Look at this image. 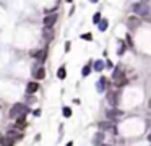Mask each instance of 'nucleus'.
<instances>
[{"mask_svg":"<svg viewBox=\"0 0 151 146\" xmlns=\"http://www.w3.org/2000/svg\"><path fill=\"white\" fill-rule=\"evenodd\" d=\"M29 111V107H26L25 104H15V106L10 109V117L11 119H20V117H25Z\"/></svg>","mask_w":151,"mask_h":146,"instance_id":"f257e3e1","label":"nucleus"},{"mask_svg":"<svg viewBox=\"0 0 151 146\" xmlns=\"http://www.w3.org/2000/svg\"><path fill=\"white\" fill-rule=\"evenodd\" d=\"M132 11L136 13V15H140V16H146V15H150V7H148V3H145V2H141V3H133V5H132Z\"/></svg>","mask_w":151,"mask_h":146,"instance_id":"f03ea898","label":"nucleus"},{"mask_svg":"<svg viewBox=\"0 0 151 146\" xmlns=\"http://www.w3.org/2000/svg\"><path fill=\"white\" fill-rule=\"evenodd\" d=\"M107 102L112 107H116L117 102H119V93H116V91H107Z\"/></svg>","mask_w":151,"mask_h":146,"instance_id":"7ed1b4c3","label":"nucleus"},{"mask_svg":"<svg viewBox=\"0 0 151 146\" xmlns=\"http://www.w3.org/2000/svg\"><path fill=\"white\" fill-rule=\"evenodd\" d=\"M120 115H122V111L117 109V107H111V109L106 111V117L111 119V120H114V119H117V117H120Z\"/></svg>","mask_w":151,"mask_h":146,"instance_id":"20e7f679","label":"nucleus"},{"mask_svg":"<svg viewBox=\"0 0 151 146\" xmlns=\"http://www.w3.org/2000/svg\"><path fill=\"white\" fill-rule=\"evenodd\" d=\"M140 25H141V20L138 18V16H130V18L127 20V26H128V29H136Z\"/></svg>","mask_w":151,"mask_h":146,"instance_id":"39448f33","label":"nucleus"},{"mask_svg":"<svg viewBox=\"0 0 151 146\" xmlns=\"http://www.w3.org/2000/svg\"><path fill=\"white\" fill-rule=\"evenodd\" d=\"M42 36H44V39L47 41V42H50V41L54 39V29H52L50 26H44V29H42Z\"/></svg>","mask_w":151,"mask_h":146,"instance_id":"423d86ee","label":"nucleus"},{"mask_svg":"<svg viewBox=\"0 0 151 146\" xmlns=\"http://www.w3.org/2000/svg\"><path fill=\"white\" fill-rule=\"evenodd\" d=\"M55 21H57V15L55 13H50V15H47L44 18V26H50L52 28V26L55 25Z\"/></svg>","mask_w":151,"mask_h":146,"instance_id":"0eeeda50","label":"nucleus"},{"mask_svg":"<svg viewBox=\"0 0 151 146\" xmlns=\"http://www.w3.org/2000/svg\"><path fill=\"white\" fill-rule=\"evenodd\" d=\"M15 145V140L10 138V136H0V146H13Z\"/></svg>","mask_w":151,"mask_h":146,"instance_id":"6e6552de","label":"nucleus"},{"mask_svg":"<svg viewBox=\"0 0 151 146\" xmlns=\"http://www.w3.org/2000/svg\"><path fill=\"white\" fill-rule=\"evenodd\" d=\"M106 86H107V78H99V81H98V85H96V88H98V91L99 93H102V91L106 89Z\"/></svg>","mask_w":151,"mask_h":146,"instance_id":"1a4fd4ad","label":"nucleus"},{"mask_svg":"<svg viewBox=\"0 0 151 146\" xmlns=\"http://www.w3.org/2000/svg\"><path fill=\"white\" fill-rule=\"evenodd\" d=\"M122 76H124V68H122L120 65L119 67H116V68H114V73H112V78H114V80H119V78H122Z\"/></svg>","mask_w":151,"mask_h":146,"instance_id":"9d476101","label":"nucleus"},{"mask_svg":"<svg viewBox=\"0 0 151 146\" xmlns=\"http://www.w3.org/2000/svg\"><path fill=\"white\" fill-rule=\"evenodd\" d=\"M33 73H34V76L37 78V80H42V78L45 76V70L41 68V67H36L34 70H33Z\"/></svg>","mask_w":151,"mask_h":146,"instance_id":"9b49d317","label":"nucleus"},{"mask_svg":"<svg viewBox=\"0 0 151 146\" xmlns=\"http://www.w3.org/2000/svg\"><path fill=\"white\" fill-rule=\"evenodd\" d=\"M39 89V85L37 83H28V86H26V91H28V94H33V93H36V91Z\"/></svg>","mask_w":151,"mask_h":146,"instance_id":"f8f14e48","label":"nucleus"},{"mask_svg":"<svg viewBox=\"0 0 151 146\" xmlns=\"http://www.w3.org/2000/svg\"><path fill=\"white\" fill-rule=\"evenodd\" d=\"M36 59H37V60L39 62H44L45 59H47V51H45V49H42V51H39V52H36Z\"/></svg>","mask_w":151,"mask_h":146,"instance_id":"ddd939ff","label":"nucleus"},{"mask_svg":"<svg viewBox=\"0 0 151 146\" xmlns=\"http://www.w3.org/2000/svg\"><path fill=\"white\" fill-rule=\"evenodd\" d=\"M16 133H18V131L16 130H13V128H11V130H8V135L7 136H10V138H13V140H20V138H23V135H16Z\"/></svg>","mask_w":151,"mask_h":146,"instance_id":"4468645a","label":"nucleus"},{"mask_svg":"<svg viewBox=\"0 0 151 146\" xmlns=\"http://www.w3.org/2000/svg\"><path fill=\"white\" fill-rule=\"evenodd\" d=\"M16 127H18V128H25V127H26V119H25V117L16 119Z\"/></svg>","mask_w":151,"mask_h":146,"instance_id":"2eb2a0df","label":"nucleus"},{"mask_svg":"<svg viewBox=\"0 0 151 146\" xmlns=\"http://www.w3.org/2000/svg\"><path fill=\"white\" fill-rule=\"evenodd\" d=\"M114 83H116L117 88H122V86H125V85H127V78H125V76H122V78H119V80L114 81Z\"/></svg>","mask_w":151,"mask_h":146,"instance_id":"dca6fc26","label":"nucleus"},{"mask_svg":"<svg viewBox=\"0 0 151 146\" xmlns=\"http://www.w3.org/2000/svg\"><path fill=\"white\" fill-rule=\"evenodd\" d=\"M98 25H99V31H106L107 26H109V21H107V20H101Z\"/></svg>","mask_w":151,"mask_h":146,"instance_id":"f3484780","label":"nucleus"},{"mask_svg":"<svg viewBox=\"0 0 151 146\" xmlns=\"http://www.w3.org/2000/svg\"><path fill=\"white\" fill-rule=\"evenodd\" d=\"M102 68H104V62H102V60H96L94 62V70L96 71H101Z\"/></svg>","mask_w":151,"mask_h":146,"instance_id":"a211bd4d","label":"nucleus"},{"mask_svg":"<svg viewBox=\"0 0 151 146\" xmlns=\"http://www.w3.org/2000/svg\"><path fill=\"white\" fill-rule=\"evenodd\" d=\"M65 75H67L65 67H60V68H59V73H57V76H59L60 80H63V78H65Z\"/></svg>","mask_w":151,"mask_h":146,"instance_id":"6ab92c4d","label":"nucleus"},{"mask_svg":"<svg viewBox=\"0 0 151 146\" xmlns=\"http://www.w3.org/2000/svg\"><path fill=\"white\" fill-rule=\"evenodd\" d=\"M101 20H102V18H101V13H94V16H93V23H96V25H98Z\"/></svg>","mask_w":151,"mask_h":146,"instance_id":"aec40b11","label":"nucleus"},{"mask_svg":"<svg viewBox=\"0 0 151 146\" xmlns=\"http://www.w3.org/2000/svg\"><path fill=\"white\" fill-rule=\"evenodd\" d=\"M63 115H65V117H70L71 115V109H70V107H63Z\"/></svg>","mask_w":151,"mask_h":146,"instance_id":"412c9836","label":"nucleus"},{"mask_svg":"<svg viewBox=\"0 0 151 146\" xmlns=\"http://www.w3.org/2000/svg\"><path fill=\"white\" fill-rule=\"evenodd\" d=\"M102 136H104V133H98V136H96V140H94V143H96V145H99V143H101Z\"/></svg>","mask_w":151,"mask_h":146,"instance_id":"4be33fe9","label":"nucleus"},{"mask_svg":"<svg viewBox=\"0 0 151 146\" xmlns=\"http://www.w3.org/2000/svg\"><path fill=\"white\" fill-rule=\"evenodd\" d=\"M90 71H91L90 67H85V68H83V76H88L90 75Z\"/></svg>","mask_w":151,"mask_h":146,"instance_id":"5701e85b","label":"nucleus"},{"mask_svg":"<svg viewBox=\"0 0 151 146\" xmlns=\"http://www.w3.org/2000/svg\"><path fill=\"white\" fill-rule=\"evenodd\" d=\"M124 51H125V45H124V44H120V47H119V51H117V54L120 55V54H124Z\"/></svg>","mask_w":151,"mask_h":146,"instance_id":"b1692460","label":"nucleus"},{"mask_svg":"<svg viewBox=\"0 0 151 146\" xmlns=\"http://www.w3.org/2000/svg\"><path fill=\"white\" fill-rule=\"evenodd\" d=\"M81 37H83V39H86V41H91V34H83Z\"/></svg>","mask_w":151,"mask_h":146,"instance_id":"393cba45","label":"nucleus"},{"mask_svg":"<svg viewBox=\"0 0 151 146\" xmlns=\"http://www.w3.org/2000/svg\"><path fill=\"white\" fill-rule=\"evenodd\" d=\"M70 47H71L70 42H67V44H65V51H70Z\"/></svg>","mask_w":151,"mask_h":146,"instance_id":"a878e982","label":"nucleus"},{"mask_svg":"<svg viewBox=\"0 0 151 146\" xmlns=\"http://www.w3.org/2000/svg\"><path fill=\"white\" fill-rule=\"evenodd\" d=\"M67 146H73V143H67Z\"/></svg>","mask_w":151,"mask_h":146,"instance_id":"bb28decb","label":"nucleus"},{"mask_svg":"<svg viewBox=\"0 0 151 146\" xmlns=\"http://www.w3.org/2000/svg\"><path fill=\"white\" fill-rule=\"evenodd\" d=\"M90 2H93V3H96V2H98V0H90Z\"/></svg>","mask_w":151,"mask_h":146,"instance_id":"cd10ccee","label":"nucleus"},{"mask_svg":"<svg viewBox=\"0 0 151 146\" xmlns=\"http://www.w3.org/2000/svg\"><path fill=\"white\" fill-rule=\"evenodd\" d=\"M148 141H151V135H150V136H148Z\"/></svg>","mask_w":151,"mask_h":146,"instance_id":"c85d7f7f","label":"nucleus"},{"mask_svg":"<svg viewBox=\"0 0 151 146\" xmlns=\"http://www.w3.org/2000/svg\"><path fill=\"white\" fill-rule=\"evenodd\" d=\"M101 146H112V145H101Z\"/></svg>","mask_w":151,"mask_h":146,"instance_id":"c756f323","label":"nucleus"},{"mask_svg":"<svg viewBox=\"0 0 151 146\" xmlns=\"http://www.w3.org/2000/svg\"><path fill=\"white\" fill-rule=\"evenodd\" d=\"M141 2H148V0H141Z\"/></svg>","mask_w":151,"mask_h":146,"instance_id":"7c9ffc66","label":"nucleus"}]
</instances>
